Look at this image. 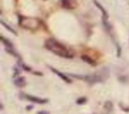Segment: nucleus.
<instances>
[{
	"instance_id": "f257e3e1",
	"label": "nucleus",
	"mask_w": 129,
	"mask_h": 114,
	"mask_svg": "<svg viewBox=\"0 0 129 114\" xmlns=\"http://www.w3.org/2000/svg\"><path fill=\"white\" fill-rule=\"evenodd\" d=\"M45 47L60 58L72 59L74 56V53L72 50H70L67 46H64L63 44H61L60 42H58L53 38H49L45 41Z\"/></svg>"
},
{
	"instance_id": "f03ea898",
	"label": "nucleus",
	"mask_w": 129,
	"mask_h": 114,
	"mask_svg": "<svg viewBox=\"0 0 129 114\" xmlns=\"http://www.w3.org/2000/svg\"><path fill=\"white\" fill-rule=\"evenodd\" d=\"M60 3H61V6L67 9H73L77 6L76 0H60Z\"/></svg>"
},
{
	"instance_id": "7ed1b4c3",
	"label": "nucleus",
	"mask_w": 129,
	"mask_h": 114,
	"mask_svg": "<svg viewBox=\"0 0 129 114\" xmlns=\"http://www.w3.org/2000/svg\"><path fill=\"white\" fill-rule=\"evenodd\" d=\"M29 101H32V102H35V103H45L46 100H43V99H39V98H36L34 96H29V95H26L25 96Z\"/></svg>"
},
{
	"instance_id": "20e7f679",
	"label": "nucleus",
	"mask_w": 129,
	"mask_h": 114,
	"mask_svg": "<svg viewBox=\"0 0 129 114\" xmlns=\"http://www.w3.org/2000/svg\"><path fill=\"white\" fill-rule=\"evenodd\" d=\"M51 71H52V72H54V73H55L56 75H58V76H59V77H60V78H61V79H62L63 81H66V82H68V83H71V80H70V79H69V78H68L67 76L62 75L61 73H59L58 71H56V70H54V69H52V68H51Z\"/></svg>"
},
{
	"instance_id": "39448f33",
	"label": "nucleus",
	"mask_w": 129,
	"mask_h": 114,
	"mask_svg": "<svg viewBox=\"0 0 129 114\" xmlns=\"http://www.w3.org/2000/svg\"><path fill=\"white\" fill-rule=\"evenodd\" d=\"M38 114H48V113L47 112H39Z\"/></svg>"
}]
</instances>
